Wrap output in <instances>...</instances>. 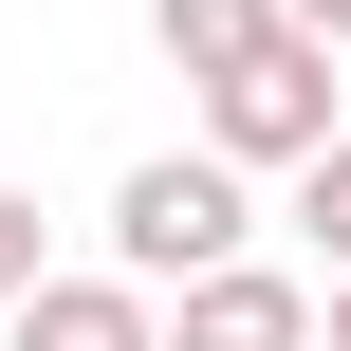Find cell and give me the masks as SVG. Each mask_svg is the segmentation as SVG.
I'll return each instance as SVG.
<instances>
[{"label": "cell", "instance_id": "obj_3", "mask_svg": "<svg viewBox=\"0 0 351 351\" xmlns=\"http://www.w3.org/2000/svg\"><path fill=\"white\" fill-rule=\"evenodd\" d=\"M167 351H315V278L296 259H222L204 296H167Z\"/></svg>", "mask_w": 351, "mask_h": 351}, {"label": "cell", "instance_id": "obj_9", "mask_svg": "<svg viewBox=\"0 0 351 351\" xmlns=\"http://www.w3.org/2000/svg\"><path fill=\"white\" fill-rule=\"evenodd\" d=\"M315 351H351V278H333V296H315Z\"/></svg>", "mask_w": 351, "mask_h": 351}, {"label": "cell", "instance_id": "obj_5", "mask_svg": "<svg viewBox=\"0 0 351 351\" xmlns=\"http://www.w3.org/2000/svg\"><path fill=\"white\" fill-rule=\"evenodd\" d=\"M148 37H167V56H185V93H204V74H241V56L278 37V0H148Z\"/></svg>", "mask_w": 351, "mask_h": 351}, {"label": "cell", "instance_id": "obj_8", "mask_svg": "<svg viewBox=\"0 0 351 351\" xmlns=\"http://www.w3.org/2000/svg\"><path fill=\"white\" fill-rule=\"evenodd\" d=\"M278 37H315V56H351V0H278Z\"/></svg>", "mask_w": 351, "mask_h": 351}, {"label": "cell", "instance_id": "obj_4", "mask_svg": "<svg viewBox=\"0 0 351 351\" xmlns=\"http://www.w3.org/2000/svg\"><path fill=\"white\" fill-rule=\"evenodd\" d=\"M0 351H167V315H148L130 278H74V259H56V278L0 315Z\"/></svg>", "mask_w": 351, "mask_h": 351}, {"label": "cell", "instance_id": "obj_7", "mask_svg": "<svg viewBox=\"0 0 351 351\" xmlns=\"http://www.w3.org/2000/svg\"><path fill=\"white\" fill-rule=\"evenodd\" d=\"M37 278H56V222H37V185H0V315H19Z\"/></svg>", "mask_w": 351, "mask_h": 351}, {"label": "cell", "instance_id": "obj_6", "mask_svg": "<svg viewBox=\"0 0 351 351\" xmlns=\"http://www.w3.org/2000/svg\"><path fill=\"white\" fill-rule=\"evenodd\" d=\"M296 241H315V259H333V278H351V130H333V148H315V167H296Z\"/></svg>", "mask_w": 351, "mask_h": 351}, {"label": "cell", "instance_id": "obj_2", "mask_svg": "<svg viewBox=\"0 0 351 351\" xmlns=\"http://www.w3.org/2000/svg\"><path fill=\"white\" fill-rule=\"evenodd\" d=\"M333 130H351V74L315 37H259L241 74H204V167H241V185H296Z\"/></svg>", "mask_w": 351, "mask_h": 351}, {"label": "cell", "instance_id": "obj_1", "mask_svg": "<svg viewBox=\"0 0 351 351\" xmlns=\"http://www.w3.org/2000/svg\"><path fill=\"white\" fill-rule=\"evenodd\" d=\"M222 259H259V185L204 167V148H148V167L111 185V259H93V278H130V296L167 315V296H204Z\"/></svg>", "mask_w": 351, "mask_h": 351}]
</instances>
